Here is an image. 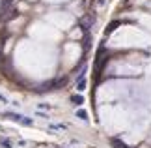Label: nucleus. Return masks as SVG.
Segmentation results:
<instances>
[{"mask_svg":"<svg viewBox=\"0 0 151 148\" xmlns=\"http://www.w3.org/2000/svg\"><path fill=\"white\" fill-rule=\"evenodd\" d=\"M91 23H93V15H88V17H84V19L80 21V26H82V30H84V32H88V30H90Z\"/></svg>","mask_w":151,"mask_h":148,"instance_id":"obj_1","label":"nucleus"},{"mask_svg":"<svg viewBox=\"0 0 151 148\" xmlns=\"http://www.w3.org/2000/svg\"><path fill=\"white\" fill-rule=\"evenodd\" d=\"M112 144H114L116 148H129V146H127V144H123V143H121L119 139H112Z\"/></svg>","mask_w":151,"mask_h":148,"instance_id":"obj_2","label":"nucleus"},{"mask_svg":"<svg viewBox=\"0 0 151 148\" xmlns=\"http://www.w3.org/2000/svg\"><path fill=\"white\" fill-rule=\"evenodd\" d=\"M116 26H119V23H118V21L110 23V25H108V28H106V34H110V32H112V30H116Z\"/></svg>","mask_w":151,"mask_h":148,"instance_id":"obj_3","label":"nucleus"},{"mask_svg":"<svg viewBox=\"0 0 151 148\" xmlns=\"http://www.w3.org/2000/svg\"><path fill=\"white\" fill-rule=\"evenodd\" d=\"M71 101H73L75 105H80V103L84 101V98H82V96H73V98H71Z\"/></svg>","mask_w":151,"mask_h":148,"instance_id":"obj_4","label":"nucleus"},{"mask_svg":"<svg viewBox=\"0 0 151 148\" xmlns=\"http://www.w3.org/2000/svg\"><path fill=\"white\" fill-rule=\"evenodd\" d=\"M90 43H91L90 34H86V38H84V49H90Z\"/></svg>","mask_w":151,"mask_h":148,"instance_id":"obj_5","label":"nucleus"},{"mask_svg":"<svg viewBox=\"0 0 151 148\" xmlns=\"http://www.w3.org/2000/svg\"><path fill=\"white\" fill-rule=\"evenodd\" d=\"M86 88V81L84 79H78V90H84Z\"/></svg>","mask_w":151,"mask_h":148,"instance_id":"obj_6","label":"nucleus"},{"mask_svg":"<svg viewBox=\"0 0 151 148\" xmlns=\"http://www.w3.org/2000/svg\"><path fill=\"white\" fill-rule=\"evenodd\" d=\"M77 114H78V118H82V120H86V118H88V114H86V112H84V111H78V112H77Z\"/></svg>","mask_w":151,"mask_h":148,"instance_id":"obj_7","label":"nucleus"},{"mask_svg":"<svg viewBox=\"0 0 151 148\" xmlns=\"http://www.w3.org/2000/svg\"><path fill=\"white\" fill-rule=\"evenodd\" d=\"M0 143H2V144H4L6 148H11V143H9L8 139H2V141H0Z\"/></svg>","mask_w":151,"mask_h":148,"instance_id":"obj_8","label":"nucleus"}]
</instances>
